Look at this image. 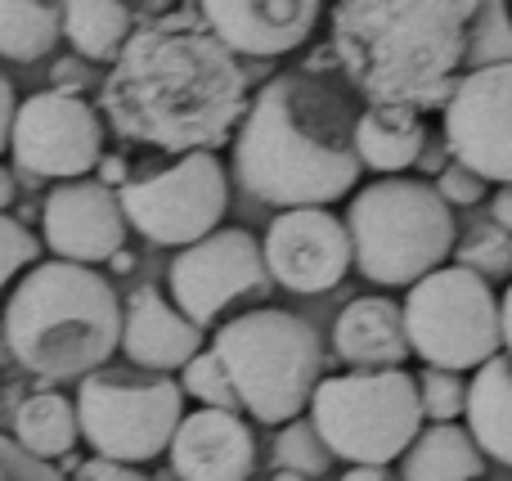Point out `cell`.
<instances>
[{
	"label": "cell",
	"instance_id": "cell-1",
	"mask_svg": "<svg viewBox=\"0 0 512 481\" xmlns=\"http://www.w3.org/2000/svg\"><path fill=\"white\" fill-rule=\"evenodd\" d=\"M99 108L122 140L176 158L216 153L248 113V72L198 9H180L135 27L108 68Z\"/></svg>",
	"mask_w": 512,
	"mask_h": 481
},
{
	"label": "cell",
	"instance_id": "cell-2",
	"mask_svg": "<svg viewBox=\"0 0 512 481\" xmlns=\"http://www.w3.org/2000/svg\"><path fill=\"white\" fill-rule=\"evenodd\" d=\"M355 99L319 72H279L234 131V180L270 207H328L360 180Z\"/></svg>",
	"mask_w": 512,
	"mask_h": 481
},
{
	"label": "cell",
	"instance_id": "cell-3",
	"mask_svg": "<svg viewBox=\"0 0 512 481\" xmlns=\"http://www.w3.org/2000/svg\"><path fill=\"white\" fill-rule=\"evenodd\" d=\"M477 0H337L333 54L355 95L396 108H445L463 77Z\"/></svg>",
	"mask_w": 512,
	"mask_h": 481
},
{
	"label": "cell",
	"instance_id": "cell-4",
	"mask_svg": "<svg viewBox=\"0 0 512 481\" xmlns=\"http://www.w3.org/2000/svg\"><path fill=\"white\" fill-rule=\"evenodd\" d=\"M0 333L27 374L68 383L104 369L122 347V302L95 266L36 261L9 293Z\"/></svg>",
	"mask_w": 512,
	"mask_h": 481
},
{
	"label": "cell",
	"instance_id": "cell-5",
	"mask_svg": "<svg viewBox=\"0 0 512 481\" xmlns=\"http://www.w3.org/2000/svg\"><path fill=\"white\" fill-rule=\"evenodd\" d=\"M346 234H351V266L382 288H409L459 243L454 212L432 180L382 176L355 189L346 207Z\"/></svg>",
	"mask_w": 512,
	"mask_h": 481
},
{
	"label": "cell",
	"instance_id": "cell-6",
	"mask_svg": "<svg viewBox=\"0 0 512 481\" xmlns=\"http://www.w3.org/2000/svg\"><path fill=\"white\" fill-rule=\"evenodd\" d=\"M239 405L256 423H292L310 405L324 378V342L301 315L256 306L234 315L212 338Z\"/></svg>",
	"mask_w": 512,
	"mask_h": 481
},
{
	"label": "cell",
	"instance_id": "cell-7",
	"mask_svg": "<svg viewBox=\"0 0 512 481\" xmlns=\"http://www.w3.org/2000/svg\"><path fill=\"white\" fill-rule=\"evenodd\" d=\"M306 410L333 459L346 464L387 468L423 432L418 378L405 369H351L337 378H319Z\"/></svg>",
	"mask_w": 512,
	"mask_h": 481
},
{
	"label": "cell",
	"instance_id": "cell-8",
	"mask_svg": "<svg viewBox=\"0 0 512 481\" xmlns=\"http://www.w3.org/2000/svg\"><path fill=\"white\" fill-rule=\"evenodd\" d=\"M77 428L95 459L113 464H149L167 455L180 419H185V392L171 374L149 369H95L77 387Z\"/></svg>",
	"mask_w": 512,
	"mask_h": 481
},
{
	"label": "cell",
	"instance_id": "cell-9",
	"mask_svg": "<svg viewBox=\"0 0 512 481\" xmlns=\"http://www.w3.org/2000/svg\"><path fill=\"white\" fill-rule=\"evenodd\" d=\"M405 311L409 351L427 369H481L490 356L504 351L499 338V297L490 279L463 266H436L418 284H409Z\"/></svg>",
	"mask_w": 512,
	"mask_h": 481
},
{
	"label": "cell",
	"instance_id": "cell-10",
	"mask_svg": "<svg viewBox=\"0 0 512 481\" xmlns=\"http://www.w3.org/2000/svg\"><path fill=\"white\" fill-rule=\"evenodd\" d=\"M117 203L131 230H140L158 248H189L221 230L230 207V171L207 149L180 153L167 171H153L144 180H126L117 189Z\"/></svg>",
	"mask_w": 512,
	"mask_h": 481
},
{
	"label": "cell",
	"instance_id": "cell-11",
	"mask_svg": "<svg viewBox=\"0 0 512 481\" xmlns=\"http://www.w3.org/2000/svg\"><path fill=\"white\" fill-rule=\"evenodd\" d=\"M9 153L23 176L81 180L104 158V117L77 90H36L32 99H18Z\"/></svg>",
	"mask_w": 512,
	"mask_h": 481
},
{
	"label": "cell",
	"instance_id": "cell-12",
	"mask_svg": "<svg viewBox=\"0 0 512 481\" xmlns=\"http://www.w3.org/2000/svg\"><path fill=\"white\" fill-rule=\"evenodd\" d=\"M167 284H171V302L180 306V315H189L198 329H207L234 302L265 293L274 279L265 270L261 239L252 230L225 225V230H212L207 239L176 252V261L167 270Z\"/></svg>",
	"mask_w": 512,
	"mask_h": 481
},
{
	"label": "cell",
	"instance_id": "cell-13",
	"mask_svg": "<svg viewBox=\"0 0 512 481\" xmlns=\"http://www.w3.org/2000/svg\"><path fill=\"white\" fill-rule=\"evenodd\" d=\"M445 113V149L481 180L512 185V63L463 72Z\"/></svg>",
	"mask_w": 512,
	"mask_h": 481
},
{
	"label": "cell",
	"instance_id": "cell-14",
	"mask_svg": "<svg viewBox=\"0 0 512 481\" xmlns=\"http://www.w3.org/2000/svg\"><path fill=\"white\" fill-rule=\"evenodd\" d=\"M265 270L279 288L301 297L328 293L351 270V234L328 207H288L265 230Z\"/></svg>",
	"mask_w": 512,
	"mask_h": 481
},
{
	"label": "cell",
	"instance_id": "cell-15",
	"mask_svg": "<svg viewBox=\"0 0 512 481\" xmlns=\"http://www.w3.org/2000/svg\"><path fill=\"white\" fill-rule=\"evenodd\" d=\"M126 216L117 203V189L99 185V180H59L45 194L41 207V243L59 261H77V266H99L113 261L126 243Z\"/></svg>",
	"mask_w": 512,
	"mask_h": 481
},
{
	"label": "cell",
	"instance_id": "cell-16",
	"mask_svg": "<svg viewBox=\"0 0 512 481\" xmlns=\"http://www.w3.org/2000/svg\"><path fill=\"white\" fill-rule=\"evenodd\" d=\"M324 0H198V18L243 59H279L310 41Z\"/></svg>",
	"mask_w": 512,
	"mask_h": 481
},
{
	"label": "cell",
	"instance_id": "cell-17",
	"mask_svg": "<svg viewBox=\"0 0 512 481\" xmlns=\"http://www.w3.org/2000/svg\"><path fill=\"white\" fill-rule=\"evenodd\" d=\"M180 481H248L256 468V437L234 410H194L180 419L167 446Z\"/></svg>",
	"mask_w": 512,
	"mask_h": 481
},
{
	"label": "cell",
	"instance_id": "cell-18",
	"mask_svg": "<svg viewBox=\"0 0 512 481\" xmlns=\"http://www.w3.org/2000/svg\"><path fill=\"white\" fill-rule=\"evenodd\" d=\"M122 351L135 369L176 374L203 351V329L153 284H140L122 306Z\"/></svg>",
	"mask_w": 512,
	"mask_h": 481
},
{
	"label": "cell",
	"instance_id": "cell-19",
	"mask_svg": "<svg viewBox=\"0 0 512 481\" xmlns=\"http://www.w3.org/2000/svg\"><path fill=\"white\" fill-rule=\"evenodd\" d=\"M333 351L351 369H400L409 360L405 311L391 297H355L333 320Z\"/></svg>",
	"mask_w": 512,
	"mask_h": 481
},
{
	"label": "cell",
	"instance_id": "cell-20",
	"mask_svg": "<svg viewBox=\"0 0 512 481\" xmlns=\"http://www.w3.org/2000/svg\"><path fill=\"white\" fill-rule=\"evenodd\" d=\"M427 144V126L414 108H396V104H369L355 117V153L360 167L369 171H414L418 153Z\"/></svg>",
	"mask_w": 512,
	"mask_h": 481
},
{
	"label": "cell",
	"instance_id": "cell-21",
	"mask_svg": "<svg viewBox=\"0 0 512 481\" xmlns=\"http://www.w3.org/2000/svg\"><path fill=\"white\" fill-rule=\"evenodd\" d=\"M468 432L486 459L512 468V356H490L468 383Z\"/></svg>",
	"mask_w": 512,
	"mask_h": 481
},
{
	"label": "cell",
	"instance_id": "cell-22",
	"mask_svg": "<svg viewBox=\"0 0 512 481\" xmlns=\"http://www.w3.org/2000/svg\"><path fill=\"white\" fill-rule=\"evenodd\" d=\"M486 455L459 423H427L400 455V481H481Z\"/></svg>",
	"mask_w": 512,
	"mask_h": 481
},
{
	"label": "cell",
	"instance_id": "cell-23",
	"mask_svg": "<svg viewBox=\"0 0 512 481\" xmlns=\"http://www.w3.org/2000/svg\"><path fill=\"white\" fill-rule=\"evenodd\" d=\"M59 27L81 59L113 63L135 32V14L122 0H63Z\"/></svg>",
	"mask_w": 512,
	"mask_h": 481
},
{
	"label": "cell",
	"instance_id": "cell-24",
	"mask_svg": "<svg viewBox=\"0 0 512 481\" xmlns=\"http://www.w3.org/2000/svg\"><path fill=\"white\" fill-rule=\"evenodd\" d=\"M14 441L27 450V455L45 459H68L81 441L77 428V405L59 392H32L14 414Z\"/></svg>",
	"mask_w": 512,
	"mask_h": 481
},
{
	"label": "cell",
	"instance_id": "cell-25",
	"mask_svg": "<svg viewBox=\"0 0 512 481\" xmlns=\"http://www.w3.org/2000/svg\"><path fill=\"white\" fill-rule=\"evenodd\" d=\"M59 36V9H50L45 0H0V59H45Z\"/></svg>",
	"mask_w": 512,
	"mask_h": 481
},
{
	"label": "cell",
	"instance_id": "cell-26",
	"mask_svg": "<svg viewBox=\"0 0 512 481\" xmlns=\"http://www.w3.org/2000/svg\"><path fill=\"white\" fill-rule=\"evenodd\" d=\"M512 63V14L504 0H477L468 23V50H463V68H495Z\"/></svg>",
	"mask_w": 512,
	"mask_h": 481
},
{
	"label": "cell",
	"instance_id": "cell-27",
	"mask_svg": "<svg viewBox=\"0 0 512 481\" xmlns=\"http://www.w3.org/2000/svg\"><path fill=\"white\" fill-rule=\"evenodd\" d=\"M274 464L288 468V473H301L310 481V477L328 473L333 450L324 446V437L315 432V423L310 419H292V423H283V432L274 437Z\"/></svg>",
	"mask_w": 512,
	"mask_h": 481
},
{
	"label": "cell",
	"instance_id": "cell-28",
	"mask_svg": "<svg viewBox=\"0 0 512 481\" xmlns=\"http://www.w3.org/2000/svg\"><path fill=\"white\" fill-rule=\"evenodd\" d=\"M454 266L477 270L481 279H504L512 275V234L499 225H472L459 243H454Z\"/></svg>",
	"mask_w": 512,
	"mask_h": 481
},
{
	"label": "cell",
	"instance_id": "cell-29",
	"mask_svg": "<svg viewBox=\"0 0 512 481\" xmlns=\"http://www.w3.org/2000/svg\"><path fill=\"white\" fill-rule=\"evenodd\" d=\"M180 392L203 401L207 410H234V414L243 410L239 396H234L230 374H225V365L216 360V351H198V356L180 369Z\"/></svg>",
	"mask_w": 512,
	"mask_h": 481
},
{
	"label": "cell",
	"instance_id": "cell-30",
	"mask_svg": "<svg viewBox=\"0 0 512 481\" xmlns=\"http://www.w3.org/2000/svg\"><path fill=\"white\" fill-rule=\"evenodd\" d=\"M418 405H423V423H454L468 410V383H463V374L423 369V378H418Z\"/></svg>",
	"mask_w": 512,
	"mask_h": 481
},
{
	"label": "cell",
	"instance_id": "cell-31",
	"mask_svg": "<svg viewBox=\"0 0 512 481\" xmlns=\"http://www.w3.org/2000/svg\"><path fill=\"white\" fill-rule=\"evenodd\" d=\"M41 248H45V243L32 239V230H27L23 221H14V216L0 212V293H5V288L14 284L23 270L36 266Z\"/></svg>",
	"mask_w": 512,
	"mask_h": 481
},
{
	"label": "cell",
	"instance_id": "cell-32",
	"mask_svg": "<svg viewBox=\"0 0 512 481\" xmlns=\"http://www.w3.org/2000/svg\"><path fill=\"white\" fill-rule=\"evenodd\" d=\"M0 481H68L54 464L27 455L14 437H0Z\"/></svg>",
	"mask_w": 512,
	"mask_h": 481
},
{
	"label": "cell",
	"instance_id": "cell-33",
	"mask_svg": "<svg viewBox=\"0 0 512 481\" xmlns=\"http://www.w3.org/2000/svg\"><path fill=\"white\" fill-rule=\"evenodd\" d=\"M436 194L450 207H477L481 198H486V180H481L477 171H468L463 162H450V167L436 176Z\"/></svg>",
	"mask_w": 512,
	"mask_h": 481
},
{
	"label": "cell",
	"instance_id": "cell-34",
	"mask_svg": "<svg viewBox=\"0 0 512 481\" xmlns=\"http://www.w3.org/2000/svg\"><path fill=\"white\" fill-rule=\"evenodd\" d=\"M77 481H153L131 464H113V459H86L77 468Z\"/></svg>",
	"mask_w": 512,
	"mask_h": 481
},
{
	"label": "cell",
	"instance_id": "cell-35",
	"mask_svg": "<svg viewBox=\"0 0 512 481\" xmlns=\"http://www.w3.org/2000/svg\"><path fill=\"white\" fill-rule=\"evenodd\" d=\"M14 113H18V95L9 86V77L0 72V153L9 149V131H14Z\"/></svg>",
	"mask_w": 512,
	"mask_h": 481
},
{
	"label": "cell",
	"instance_id": "cell-36",
	"mask_svg": "<svg viewBox=\"0 0 512 481\" xmlns=\"http://www.w3.org/2000/svg\"><path fill=\"white\" fill-rule=\"evenodd\" d=\"M337 481H400V473H391L382 464H351V473H342Z\"/></svg>",
	"mask_w": 512,
	"mask_h": 481
},
{
	"label": "cell",
	"instance_id": "cell-37",
	"mask_svg": "<svg viewBox=\"0 0 512 481\" xmlns=\"http://www.w3.org/2000/svg\"><path fill=\"white\" fill-rule=\"evenodd\" d=\"M490 212H495V225H499V230L512 234V185H499V194H495V203H490Z\"/></svg>",
	"mask_w": 512,
	"mask_h": 481
},
{
	"label": "cell",
	"instance_id": "cell-38",
	"mask_svg": "<svg viewBox=\"0 0 512 481\" xmlns=\"http://www.w3.org/2000/svg\"><path fill=\"white\" fill-rule=\"evenodd\" d=\"M99 185H108V189H122L126 185V162L122 158H99Z\"/></svg>",
	"mask_w": 512,
	"mask_h": 481
},
{
	"label": "cell",
	"instance_id": "cell-39",
	"mask_svg": "<svg viewBox=\"0 0 512 481\" xmlns=\"http://www.w3.org/2000/svg\"><path fill=\"white\" fill-rule=\"evenodd\" d=\"M499 338H504V351L512 356V284L499 297Z\"/></svg>",
	"mask_w": 512,
	"mask_h": 481
},
{
	"label": "cell",
	"instance_id": "cell-40",
	"mask_svg": "<svg viewBox=\"0 0 512 481\" xmlns=\"http://www.w3.org/2000/svg\"><path fill=\"white\" fill-rule=\"evenodd\" d=\"M445 153H450V149H445V140L441 144H423V153H418V167L441 176V171H445Z\"/></svg>",
	"mask_w": 512,
	"mask_h": 481
},
{
	"label": "cell",
	"instance_id": "cell-41",
	"mask_svg": "<svg viewBox=\"0 0 512 481\" xmlns=\"http://www.w3.org/2000/svg\"><path fill=\"white\" fill-rule=\"evenodd\" d=\"M122 5L131 9L135 18H140V14H144V18H162L171 5H176V0H122Z\"/></svg>",
	"mask_w": 512,
	"mask_h": 481
},
{
	"label": "cell",
	"instance_id": "cell-42",
	"mask_svg": "<svg viewBox=\"0 0 512 481\" xmlns=\"http://www.w3.org/2000/svg\"><path fill=\"white\" fill-rule=\"evenodd\" d=\"M14 194H18V180H14V171H5V167H0V212H5V207H14Z\"/></svg>",
	"mask_w": 512,
	"mask_h": 481
},
{
	"label": "cell",
	"instance_id": "cell-43",
	"mask_svg": "<svg viewBox=\"0 0 512 481\" xmlns=\"http://www.w3.org/2000/svg\"><path fill=\"white\" fill-rule=\"evenodd\" d=\"M274 481H306L301 473H288V468H279V473H274Z\"/></svg>",
	"mask_w": 512,
	"mask_h": 481
}]
</instances>
